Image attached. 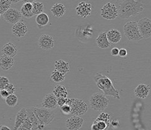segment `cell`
Masks as SVG:
<instances>
[{"label": "cell", "instance_id": "cell-1", "mask_svg": "<svg viewBox=\"0 0 151 130\" xmlns=\"http://www.w3.org/2000/svg\"><path fill=\"white\" fill-rule=\"evenodd\" d=\"M145 9V5L140 0H124L118 5L119 16L122 19L139 15Z\"/></svg>", "mask_w": 151, "mask_h": 130}, {"label": "cell", "instance_id": "cell-2", "mask_svg": "<svg viewBox=\"0 0 151 130\" xmlns=\"http://www.w3.org/2000/svg\"><path fill=\"white\" fill-rule=\"evenodd\" d=\"M93 79L98 88L102 90L106 96H111L117 99L120 98L119 90L115 88L111 80L108 76L101 73H98L93 77Z\"/></svg>", "mask_w": 151, "mask_h": 130}, {"label": "cell", "instance_id": "cell-3", "mask_svg": "<svg viewBox=\"0 0 151 130\" xmlns=\"http://www.w3.org/2000/svg\"><path fill=\"white\" fill-rule=\"evenodd\" d=\"M109 103V99L103 93H94L89 99L91 108L96 111H103L107 108Z\"/></svg>", "mask_w": 151, "mask_h": 130}, {"label": "cell", "instance_id": "cell-4", "mask_svg": "<svg viewBox=\"0 0 151 130\" xmlns=\"http://www.w3.org/2000/svg\"><path fill=\"white\" fill-rule=\"evenodd\" d=\"M32 110L40 125L45 126L49 125L55 117V114L52 110L37 107H32Z\"/></svg>", "mask_w": 151, "mask_h": 130}, {"label": "cell", "instance_id": "cell-5", "mask_svg": "<svg viewBox=\"0 0 151 130\" xmlns=\"http://www.w3.org/2000/svg\"><path fill=\"white\" fill-rule=\"evenodd\" d=\"M124 36L128 40L132 42H138L143 39L137 26V22L135 21H129L123 26Z\"/></svg>", "mask_w": 151, "mask_h": 130}, {"label": "cell", "instance_id": "cell-6", "mask_svg": "<svg viewBox=\"0 0 151 130\" xmlns=\"http://www.w3.org/2000/svg\"><path fill=\"white\" fill-rule=\"evenodd\" d=\"M67 104L71 107V114L76 116L84 115L89 109L87 103L83 99L68 98Z\"/></svg>", "mask_w": 151, "mask_h": 130}, {"label": "cell", "instance_id": "cell-7", "mask_svg": "<svg viewBox=\"0 0 151 130\" xmlns=\"http://www.w3.org/2000/svg\"><path fill=\"white\" fill-rule=\"evenodd\" d=\"M101 16L106 20H114L119 16L117 6L110 2L105 4L100 9Z\"/></svg>", "mask_w": 151, "mask_h": 130}, {"label": "cell", "instance_id": "cell-8", "mask_svg": "<svg viewBox=\"0 0 151 130\" xmlns=\"http://www.w3.org/2000/svg\"><path fill=\"white\" fill-rule=\"evenodd\" d=\"M137 26L143 39L151 37V19L147 17H143L138 20Z\"/></svg>", "mask_w": 151, "mask_h": 130}, {"label": "cell", "instance_id": "cell-9", "mask_svg": "<svg viewBox=\"0 0 151 130\" xmlns=\"http://www.w3.org/2000/svg\"><path fill=\"white\" fill-rule=\"evenodd\" d=\"M4 19L9 24H15L21 21L22 14L21 11L16 8H11L3 15Z\"/></svg>", "mask_w": 151, "mask_h": 130}, {"label": "cell", "instance_id": "cell-10", "mask_svg": "<svg viewBox=\"0 0 151 130\" xmlns=\"http://www.w3.org/2000/svg\"><path fill=\"white\" fill-rule=\"evenodd\" d=\"M37 43L39 47L45 50H52L55 45L53 37L48 34H43L40 35Z\"/></svg>", "mask_w": 151, "mask_h": 130}, {"label": "cell", "instance_id": "cell-11", "mask_svg": "<svg viewBox=\"0 0 151 130\" xmlns=\"http://www.w3.org/2000/svg\"><path fill=\"white\" fill-rule=\"evenodd\" d=\"M84 122L83 118L74 115L66 120L65 125L68 130H79L83 126Z\"/></svg>", "mask_w": 151, "mask_h": 130}, {"label": "cell", "instance_id": "cell-12", "mask_svg": "<svg viewBox=\"0 0 151 130\" xmlns=\"http://www.w3.org/2000/svg\"><path fill=\"white\" fill-rule=\"evenodd\" d=\"M92 6L91 3L86 1H81L75 8L76 12L79 17L86 18L91 14Z\"/></svg>", "mask_w": 151, "mask_h": 130}, {"label": "cell", "instance_id": "cell-13", "mask_svg": "<svg viewBox=\"0 0 151 130\" xmlns=\"http://www.w3.org/2000/svg\"><path fill=\"white\" fill-rule=\"evenodd\" d=\"M28 32L27 26L24 21H20L13 25L12 27V32L18 38H22L26 35Z\"/></svg>", "mask_w": 151, "mask_h": 130}, {"label": "cell", "instance_id": "cell-14", "mask_svg": "<svg viewBox=\"0 0 151 130\" xmlns=\"http://www.w3.org/2000/svg\"><path fill=\"white\" fill-rule=\"evenodd\" d=\"M58 106L57 97L53 94H47L42 101V107L48 110H54Z\"/></svg>", "mask_w": 151, "mask_h": 130}, {"label": "cell", "instance_id": "cell-15", "mask_svg": "<svg viewBox=\"0 0 151 130\" xmlns=\"http://www.w3.org/2000/svg\"><path fill=\"white\" fill-rule=\"evenodd\" d=\"M93 34V29L91 25H88L86 27H82L76 30V37L81 41L91 39Z\"/></svg>", "mask_w": 151, "mask_h": 130}, {"label": "cell", "instance_id": "cell-16", "mask_svg": "<svg viewBox=\"0 0 151 130\" xmlns=\"http://www.w3.org/2000/svg\"><path fill=\"white\" fill-rule=\"evenodd\" d=\"M150 88L149 85L146 84H139L136 86L134 92L135 96L139 98H146L149 94Z\"/></svg>", "mask_w": 151, "mask_h": 130}, {"label": "cell", "instance_id": "cell-17", "mask_svg": "<svg viewBox=\"0 0 151 130\" xmlns=\"http://www.w3.org/2000/svg\"><path fill=\"white\" fill-rule=\"evenodd\" d=\"M28 116V110L26 108H21L19 112L17 113L16 119H15V123L13 130H17V129L19 128L23 123L27 119Z\"/></svg>", "mask_w": 151, "mask_h": 130}, {"label": "cell", "instance_id": "cell-18", "mask_svg": "<svg viewBox=\"0 0 151 130\" xmlns=\"http://www.w3.org/2000/svg\"><path fill=\"white\" fill-rule=\"evenodd\" d=\"M107 39L110 43L117 44L122 40V35L121 32L116 29H111L106 32Z\"/></svg>", "mask_w": 151, "mask_h": 130}, {"label": "cell", "instance_id": "cell-19", "mask_svg": "<svg viewBox=\"0 0 151 130\" xmlns=\"http://www.w3.org/2000/svg\"><path fill=\"white\" fill-rule=\"evenodd\" d=\"M14 58L3 55L0 57V68L4 71L9 70L14 66Z\"/></svg>", "mask_w": 151, "mask_h": 130}, {"label": "cell", "instance_id": "cell-20", "mask_svg": "<svg viewBox=\"0 0 151 130\" xmlns=\"http://www.w3.org/2000/svg\"><path fill=\"white\" fill-rule=\"evenodd\" d=\"M96 43L99 48L101 49H107L110 47L111 43L106 36V32H100L96 39Z\"/></svg>", "mask_w": 151, "mask_h": 130}, {"label": "cell", "instance_id": "cell-21", "mask_svg": "<svg viewBox=\"0 0 151 130\" xmlns=\"http://www.w3.org/2000/svg\"><path fill=\"white\" fill-rule=\"evenodd\" d=\"M2 53L3 55H7L8 57L14 58L17 53V48L15 44L12 42H8L3 47Z\"/></svg>", "mask_w": 151, "mask_h": 130}, {"label": "cell", "instance_id": "cell-22", "mask_svg": "<svg viewBox=\"0 0 151 130\" xmlns=\"http://www.w3.org/2000/svg\"><path fill=\"white\" fill-rule=\"evenodd\" d=\"M54 66L55 70H57L58 71L65 74V75L70 72V64L65 60H56L55 61Z\"/></svg>", "mask_w": 151, "mask_h": 130}, {"label": "cell", "instance_id": "cell-23", "mask_svg": "<svg viewBox=\"0 0 151 130\" xmlns=\"http://www.w3.org/2000/svg\"><path fill=\"white\" fill-rule=\"evenodd\" d=\"M50 11L54 17H61L66 13V7L63 3H57L52 6Z\"/></svg>", "mask_w": 151, "mask_h": 130}, {"label": "cell", "instance_id": "cell-24", "mask_svg": "<svg viewBox=\"0 0 151 130\" xmlns=\"http://www.w3.org/2000/svg\"><path fill=\"white\" fill-rule=\"evenodd\" d=\"M33 6L32 3H24L21 9V12L22 16L26 18H31L34 17L35 15L32 12Z\"/></svg>", "mask_w": 151, "mask_h": 130}, {"label": "cell", "instance_id": "cell-25", "mask_svg": "<svg viewBox=\"0 0 151 130\" xmlns=\"http://www.w3.org/2000/svg\"><path fill=\"white\" fill-rule=\"evenodd\" d=\"M49 21V17L45 12H42L41 14L37 15V17L35 18V22L37 24L38 27L40 29H42L44 26H47Z\"/></svg>", "mask_w": 151, "mask_h": 130}, {"label": "cell", "instance_id": "cell-26", "mask_svg": "<svg viewBox=\"0 0 151 130\" xmlns=\"http://www.w3.org/2000/svg\"><path fill=\"white\" fill-rule=\"evenodd\" d=\"M53 94L57 97H68V92L64 85H56L54 87Z\"/></svg>", "mask_w": 151, "mask_h": 130}, {"label": "cell", "instance_id": "cell-27", "mask_svg": "<svg viewBox=\"0 0 151 130\" xmlns=\"http://www.w3.org/2000/svg\"><path fill=\"white\" fill-rule=\"evenodd\" d=\"M110 126V124L96 119L91 126V130H107Z\"/></svg>", "mask_w": 151, "mask_h": 130}, {"label": "cell", "instance_id": "cell-28", "mask_svg": "<svg viewBox=\"0 0 151 130\" xmlns=\"http://www.w3.org/2000/svg\"><path fill=\"white\" fill-rule=\"evenodd\" d=\"M50 78L53 80V82L56 83H60L63 82L65 79V75L63 73L58 71L57 70H54L51 76H50Z\"/></svg>", "mask_w": 151, "mask_h": 130}, {"label": "cell", "instance_id": "cell-29", "mask_svg": "<svg viewBox=\"0 0 151 130\" xmlns=\"http://www.w3.org/2000/svg\"><path fill=\"white\" fill-rule=\"evenodd\" d=\"M32 12L34 15H38L43 12L45 7H44V4L42 2L35 1L34 3H32Z\"/></svg>", "mask_w": 151, "mask_h": 130}, {"label": "cell", "instance_id": "cell-30", "mask_svg": "<svg viewBox=\"0 0 151 130\" xmlns=\"http://www.w3.org/2000/svg\"><path fill=\"white\" fill-rule=\"evenodd\" d=\"M5 102L10 107H16L18 103V98L14 94H9V96L5 99Z\"/></svg>", "mask_w": 151, "mask_h": 130}, {"label": "cell", "instance_id": "cell-31", "mask_svg": "<svg viewBox=\"0 0 151 130\" xmlns=\"http://www.w3.org/2000/svg\"><path fill=\"white\" fill-rule=\"evenodd\" d=\"M11 4L9 0H0V14L3 15L11 8Z\"/></svg>", "mask_w": 151, "mask_h": 130}, {"label": "cell", "instance_id": "cell-32", "mask_svg": "<svg viewBox=\"0 0 151 130\" xmlns=\"http://www.w3.org/2000/svg\"><path fill=\"white\" fill-rule=\"evenodd\" d=\"M97 119L104 121L109 124H110V123H111L110 115L107 113L104 112V111H102V112L99 115V116L97 118Z\"/></svg>", "mask_w": 151, "mask_h": 130}, {"label": "cell", "instance_id": "cell-33", "mask_svg": "<svg viewBox=\"0 0 151 130\" xmlns=\"http://www.w3.org/2000/svg\"><path fill=\"white\" fill-rule=\"evenodd\" d=\"M9 83V80L7 77L4 76L0 77V89H4Z\"/></svg>", "mask_w": 151, "mask_h": 130}, {"label": "cell", "instance_id": "cell-34", "mask_svg": "<svg viewBox=\"0 0 151 130\" xmlns=\"http://www.w3.org/2000/svg\"><path fill=\"white\" fill-rule=\"evenodd\" d=\"M4 89L7 90L9 92V94H14L16 88L13 84L9 82L7 85H6Z\"/></svg>", "mask_w": 151, "mask_h": 130}, {"label": "cell", "instance_id": "cell-35", "mask_svg": "<svg viewBox=\"0 0 151 130\" xmlns=\"http://www.w3.org/2000/svg\"><path fill=\"white\" fill-rule=\"evenodd\" d=\"M60 108L62 113H64L65 115H68L71 114V107L69 104H66Z\"/></svg>", "mask_w": 151, "mask_h": 130}, {"label": "cell", "instance_id": "cell-36", "mask_svg": "<svg viewBox=\"0 0 151 130\" xmlns=\"http://www.w3.org/2000/svg\"><path fill=\"white\" fill-rule=\"evenodd\" d=\"M68 98L67 97H59L57 98V104L58 106L60 107H61L63 106V105L67 104L68 102Z\"/></svg>", "mask_w": 151, "mask_h": 130}, {"label": "cell", "instance_id": "cell-37", "mask_svg": "<svg viewBox=\"0 0 151 130\" xmlns=\"http://www.w3.org/2000/svg\"><path fill=\"white\" fill-rule=\"evenodd\" d=\"M127 55H128V51L127 49H125V48L119 49V55H118L119 57L125 58V57H127Z\"/></svg>", "mask_w": 151, "mask_h": 130}, {"label": "cell", "instance_id": "cell-38", "mask_svg": "<svg viewBox=\"0 0 151 130\" xmlns=\"http://www.w3.org/2000/svg\"><path fill=\"white\" fill-rule=\"evenodd\" d=\"M9 92L6 90V89H0V97L3 98V99H6L9 96Z\"/></svg>", "mask_w": 151, "mask_h": 130}, {"label": "cell", "instance_id": "cell-39", "mask_svg": "<svg viewBox=\"0 0 151 130\" xmlns=\"http://www.w3.org/2000/svg\"><path fill=\"white\" fill-rule=\"evenodd\" d=\"M119 49L117 47H114L111 49V55L113 56V57H118L119 55Z\"/></svg>", "mask_w": 151, "mask_h": 130}, {"label": "cell", "instance_id": "cell-40", "mask_svg": "<svg viewBox=\"0 0 151 130\" xmlns=\"http://www.w3.org/2000/svg\"><path fill=\"white\" fill-rule=\"evenodd\" d=\"M110 125H111V126H112L113 128H117V126H119V123H118V120H113L111 121Z\"/></svg>", "mask_w": 151, "mask_h": 130}, {"label": "cell", "instance_id": "cell-41", "mask_svg": "<svg viewBox=\"0 0 151 130\" xmlns=\"http://www.w3.org/2000/svg\"><path fill=\"white\" fill-rule=\"evenodd\" d=\"M0 130H11V129L7 126L2 125L0 126Z\"/></svg>", "mask_w": 151, "mask_h": 130}, {"label": "cell", "instance_id": "cell-42", "mask_svg": "<svg viewBox=\"0 0 151 130\" xmlns=\"http://www.w3.org/2000/svg\"><path fill=\"white\" fill-rule=\"evenodd\" d=\"M21 1H22L24 3H32L34 1H35V0H21Z\"/></svg>", "mask_w": 151, "mask_h": 130}, {"label": "cell", "instance_id": "cell-43", "mask_svg": "<svg viewBox=\"0 0 151 130\" xmlns=\"http://www.w3.org/2000/svg\"><path fill=\"white\" fill-rule=\"evenodd\" d=\"M9 1L11 3H13V4H16L17 3H19L21 0H9Z\"/></svg>", "mask_w": 151, "mask_h": 130}, {"label": "cell", "instance_id": "cell-44", "mask_svg": "<svg viewBox=\"0 0 151 130\" xmlns=\"http://www.w3.org/2000/svg\"><path fill=\"white\" fill-rule=\"evenodd\" d=\"M17 130H34V129H28V128H23V127L21 126V127H19V128L17 129Z\"/></svg>", "mask_w": 151, "mask_h": 130}, {"label": "cell", "instance_id": "cell-45", "mask_svg": "<svg viewBox=\"0 0 151 130\" xmlns=\"http://www.w3.org/2000/svg\"><path fill=\"white\" fill-rule=\"evenodd\" d=\"M1 14H0V17H1Z\"/></svg>", "mask_w": 151, "mask_h": 130}, {"label": "cell", "instance_id": "cell-46", "mask_svg": "<svg viewBox=\"0 0 151 130\" xmlns=\"http://www.w3.org/2000/svg\"><path fill=\"white\" fill-rule=\"evenodd\" d=\"M0 77H1V76H0Z\"/></svg>", "mask_w": 151, "mask_h": 130}]
</instances>
